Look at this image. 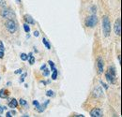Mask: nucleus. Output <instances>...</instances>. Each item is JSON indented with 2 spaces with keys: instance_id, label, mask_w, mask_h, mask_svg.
I'll return each mask as SVG.
<instances>
[{
  "instance_id": "nucleus-1",
  "label": "nucleus",
  "mask_w": 122,
  "mask_h": 117,
  "mask_svg": "<svg viewBox=\"0 0 122 117\" xmlns=\"http://www.w3.org/2000/svg\"><path fill=\"white\" fill-rule=\"evenodd\" d=\"M102 30L104 37H109L111 33V23L108 16H103L102 18Z\"/></svg>"
},
{
  "instance_id": "nucleus-2",
  "label": "nucleus",
  "mask_w": 122,
  "mask_h": 117,
  "mask_svg": "<svg viewBox=\"0 0 122 117\" xmlns=\"http://www.w3.org/2000/svg\"><path fill=\"white\" fill-rule=\"evenodd\" d=\"M105 78L108 81V83H116L117 76H116V69H115L114 67H109L108 68V70L105 73Z\"/></svg>"
},
{
  "instance_id": "nucleus-3",
  "label": "nucleus",
  "mask_w": 122,
  "mask_h": 117,
  "mask_svg": "<svg viewBox=\"0 0 122 117\" xmlns=\"http://www.w3.org/2000/svg\"><path fill=\"white\" fill-rule=\"evenodd\" d=\"M98 23V18L95 14H92L90 16H88L86 19V25L87 27H94Z\"/></svg>"
},
{
  "instance_id": "nucleus-4",
  "label": "nucleus",
  "mask_w": 122,
  "mask_h": 117,
  "mask_svg": "<svg viewBox=\"0 0 122 117\" xmlns=\"http://www.w3.org/2000/svg\"><path fill=\"white\" fill-rule=\"evenodd\" d=\"M6 28H7V30L10 33L13 34V33H15L16 30H17V24H16V23L12 19H9L6 22Z\"/></svg>"
},
{
  "instance_id": "nucleus-5",
  "label": "nucleus",
  "mask_w": 122,
  "mask_h": 117,
  "mask_svg": "<svg viewBox=\"0 0 122 117\" xmlns=\"http://www.w3.org/2000/svg\"><path fill=\"white\" fill-rule=\"evenodd\" d=\"M0 14H1V16L3 18H7V19H11V18H14L15 17L13 11L10 9H7L6 7L2 8V10L0 11Z\"/></svg>"
},
{
  "instance_id": "nucleus-6",
  "label": "nucleus",
  "mask_w": 122,
  "mask_h": 117,
  "mask_svg": "<svg viewBox=\"0 0 122 117\" xmlns=\"http://www.w3.org/2000/svg\"><path fill=\"white\" fill-rule=\"evenodd\" d=\"M114 30H115V33H116L117 36H120V35H121V20H120L119 18H118L117 20H116V22H115Z\"/></svg>"
},
{
  "instance_id": "nucleus-7",
  "label": "nucleus",
  "mask_w": 122,
  "mask_h": 117,
  "mask_svg": "<svg viewBox=\"0 0 122 117\" xmlns=\"http://www.w3.org/2000/svg\"><path fill=\"white\" fill-rule=\"evenodd\" d=\"M90 116L92 117H102L103 116V112L101 109L99 108H94L90 112Z\"/></svg>"
},
{
  "instance_id": "nucleus-8",
  "label": "nucleus",
  "mask_w": 122,
  "mask_h": 117,
  "mask_svg": "<svg viewBox=\"0 0 122 117\" xmlns=\"http://www.w3.org/2000/svg\"><path fill=\"white\" fill-rule=\"evenodd\" d=\"M97 66H98V72H99V74H102L103 72V60L102 57H98Z\"/></svg>"
},
{
  "instance_id": "nucleus-9",
  "label": "nucleus",
  "mask_w": 122,
  "mask_h": 117,
  "mask_svg": "<svg viewBox=\"0 0 122 117\" xmlns=\"http://www.w3.org/2000/svg\"><path fill=\"white\" fill-rule=\"evenodd\" d=\"M49 103H50V100H47V101H45V102L43 103V104H42L41 106L40 105L39 107H37V108H36V110H37V111H38L39 112H44L45 108L47 107V105H48Z\"/></svg>"
},
{
  "instance_id": "nucleus-10",
  "label": "nucleus",
  "mask_w": 122,
  "mask_h": 117,
  "mask_svg": "<svg viewBox=\"0 0 122 117\" xmlns=\"http://www.w3.org/2000/svg\"><path fill=\"white\" fill-rule=\"evenodd\" d=\"M102 88L101 87H97L95 90H94V96L96 97V98H101L102 96Z\"/></svg>"
},
{
  "instance_id": "nucleus-11",
  "label": "nucleus",
  "mask_w": 122,
  "mask_h": 117,
  "mask_svg": "<svg viewBox=\"0 0 122 117\" xmlns=\"http://www.w3.org/2000/svg\"><path fill=\"white\" fill-rule=\"evenodd\" d=\"M24 19H25V21L27 24H35V21L33 20V18L31 17L30 15H25Z\"/></svg>"
},
{
  "instance_id": "nucleus-12",
  "label": "nucleus",
  "mask_w": 122,
  "mask_h": 117,
  "mask_svg": "<svg viewBox=\"0 0 122 117\" xmlns=\"http://www.w3.org/2000/svg\"><path fill=\"white\" fill-rule=\"evenodd\" d=\"M9 106L10 107V108H17V106H18V102H17V100H16L15 98H12L10 103H9Z\"/></svg>"
},
{
  "instance_id": "nucleus-13",
  "label": "nucleus",
  "mask_w": 122,
  "mask_h": 117,
  "mask_svg": "<svg viewBox=\"0 0 122 117\" xmlns=\"http://www.w3.org/2000/svg\"><path fill=\"white\" fill-rule=\"evenodd\" d=\"M27 60L29 61V64L30 65H33L34 63H35V58H34V56L32 55V54H28V55H27Z\"/></svg>"
},
{
  "instance_id": "nucleus-14",
  "label": "nucleus",
  "mask_w": 122,
  "mask_h": 117,
  "mask_svg": "<svg viewBox=\"0 0 122 117\" xmlns=\"http://www.w3.org/2000/svg\"><path fill=\"white\" fill-rule=\"evenodd\" d=\"M7 97H8L7 92H6L4 89H1V90H0V98H7Z\"/></svg>"
},
{
  "instance_id": "nucleus-15",
  "label": "nucleus",
  "mask_w": 122,
  "mask_h": 117,
  "mask_svg": "<svg viewBox=\"0 0 122 117\" xmlns=\"http://www.w3.org/2000/svg\"><path fill=\"white\" fill-rule=\"evenodd\" d=\"M19 103H20V105H22V106H24V107H27V108H28V104H27V102H26L25 99H23V98H20V100H19Z\"/></svg>"
},
{
  "instance_id": "nucleus-16",
  "label": "nucleus",
  "mask_w": 122,
  "mask_h": 117,
  "mask_svg": "<svg viewBox=\"0 0 122 117\" xmlns=\"http://www.w3.org/2000/svg\"><path fill=\"white\" fill-rule=\"evenodd\" d=\"M42 42H43V44L46 46V48H47V49H49V50L51 49V45H50V43L48 42V40L46 39L45 38H44V39H42Z\"/></svg>"
},
{
  "instance_id": "nucleus-17",
  "label": "nucleus",
  "mask_w": 122,
  "mask_h": 117,
  "mask_svg": "<svg viewBox=\"0 0 122 117\" xmlns=\"http://www.w3.org/2000/svg\"><path fill=\"white\" fill-rule=\"evenodd\" d=\"M56 78H57V69H55V70H53L52 79H53V80H56Z\"/></svg>"
},
{
  "instance_id": "nucleus-18",
  "label": "nucleus",
  "mask_w": 122,
  "mask_h": 117,
  "mask_svg": "<svg viewBox=\"0 0 122 117\" xmlns=\"http://www.w3.org/2000/svg\"><path fill=\"white\" fill-rule=\"evenodd\" d=\"M24 29H25V31L26 33H29V31H30V27H29L28 24H24Z\"/></svg>"
},
{
  "instance_id": "nucleus-19",
  "label": "nucleus",
  "mask_w": 122,
  "mask_h": 117,
  "mask_svg": "<svg viewBox=\"0 0 122 117\" xmlns=\"http://www.w3.org/2000/svg\"><path fill=\"white\" fill-rule=\"evenodd\" d=\"M46 96H47V97L52 98V97H54V96H55V94H54V92H53L52 90H48V91H47V93H46Z\"/></svg>"
},
{
  "instance_id": "nucleus-20",
  "label": "nucleus",
  "mask_w": 122,
  "mask_h": 117,
  "mask_svg": "<svg viewBox=\"0 0 122 117\" xmlns=\"http://www.w3.org/2000/svg\"><path fill=\"white\" fill-rule=\"evenodd\" d=\"M49 65H50V67H51V70L53 71V70H55L56 68H55V64H54V62L53 61H51V60H49Z\"/></svg>"
},
{
  "instance_id": "nucleus-21",
  "label": "nucleus",
  "mask_w": 122,
  "mask_h": 117,
  "mask_svg": "<svg viewBox=\"0 0 122 117\" xmlns=\"http://www.w3.org/2000/svg\"><path fill=\"white\" fill-rule=\"evenodd\" d=\"M20 57H21V59H22L23 61H26V60H27V54H22L20 55Z\"/></svg>"
},
{
  "instance_id": "nucleus-22",
  "label": "nucleus",
  "mask_w": 122,
  "mask_h": 117,
  "mask_svg": "<svg viewBox=\"0 0 122 117\" xmlns=\"http://www.w3.org/2000/svg\"><path fill=\"white\" fill-rule=\"evenodd\" d=\"M27 76V74L26 73H24L22 76H21V79H20V83H23L24 81H25V77Z\"/></svg>"
},
{
  "instance_id": "nucleus-23",
  "label": "nucleus",
  "mask_w": 122,
  "mask_h": 117,
  "mask_svg": "<svg viewBox=\"0 0 122 117\" xmlns=\"http://www.w3.org/2000/svg\"><path fill=\"white\" fill-rule=\"evenodd\" d=\"M0 7L1 8L6 7V1L5 0H0Z\"/></svg>"
},
{
  "instance_id": "nucleus-24",
  "label": "nucleus",
  "mask_w": 122,
  "mask_h": 117,
  "mask_svg": "<svg viewBox=\"0 0 122 117\" xmlns=\"http://www.w3.org/2000/svg\"><path fill=\"white\" fill-rule=\"evenodd\" d=\"M0 51L1 52H4L5 51V48H4V45H3V42L0 40Z\"/></svg>"
},
{
  "instance_id": "nucleus-25",
  "label": "nucleus",
  "mask_w": 122,
  "mask_h": 117,
  "mask_svg": "<svg viewBox=\"0 0 122 117\" xmlns=\"http://www.w3.org/2000/svg\"><path fill=\"white\" fill-rule=\"evenodd\" d=\"M49 73H50V70H49V69L45 68V69L43 70V75H44V76H48V75H49Z\"/></svg>"
},
{
  "instance_id": "nucleus-26",
  "label": "nucleus",
  "mask_w": 122,
  "mask_h": 117,
  "mask_svg": "<svg viewBox=\"0 0 122 117\" xmlns=\"http://www.w3.org/2000/svg\"><path fill=\"white\" fill-rule=\"evenodd\" d=\"M33 105H34V106L37 108V107H39V106H40V103L38 102L37 100H34V101H33Z\"/></svg>"
},
{
  "instance_id": "nucleus-27",
  "label": "nucleus",
  "mask_w": 122,
  "mask_h": 117,
  "mask_svg": "<svg viewBox=\"0 0 122 117\" xmlns=\"http://www.w3.org/2000/svg\"><path fill=\"white\" fill-rule=\"evenodd\" d=\"M91 10H92V14H95V13H96V7L93 6L91 8Z\"/></svg>"
},
{
  "instance_id": "nucleus-28",
  "label": "nucleus",
  "mask_w": 122,
  "mask_h": 117,
  "mask_svg": "<svg viewBox=\"0 0 122 117\" xmlns=\"http://www.w3.org/2000/svg\"><path fill=\"white\" fill-rule=\"evenodd\" d=\"M39 35H40V33H39V31H35L34 32V36L37 38V37H39Z\"/></svg>"
},
{
  "instance_id": "nucleus-29",
  "label": "nucleus",
  "mask_w": 122,
  "mask_h": 117,
  "mask_svg": "<svg viewBox=\"0 0 122 117\" xmlns=\"http://www.w3.org/2000/svg\"><path fill=\"white\" fill-rule=\"evenodd\" d=\"M6 116H7V117H11V116H12V115H11V112H7V114H6Z\"/></svg>"
},
{
  "instance_id": "nucleus-30",
  "label": "nucleus",
  "mask_w": 122,
  "mask_h": 117,
  "mask_svg": "<svg viewBox=\"0 0 122 117\" xmlns=\"http://www.w3.org/2000/svg\"><path fill=\"white\" fill-rule=\"evenodd\" d=\"M19 73L20 74L22 73V69H18V70H16L15 71V74H19Z\"/></svg>"
},
{
  "instance_id": "nucleus-31",
  "label": "nucleus",
  "mask_w": 122,
  "mask_h": 117,
  "mask_svg": "<svg viewBox=\"0 0 122 117\" xmlns=\"http://www.w3.org/2000/svg\"><path fill=\"white\" fill-rule=\"evenodd\" d=\"M3 56H4V52L0 51V58H3Z\"/></svg>"
},
{
  "instance_id": "nucleus-32",
  "label": "nucleus",
  "mask_w": 122,
  "mask_h": 117,
  "mask_svg": "<svg viewBox=\"0 0 122 117\" xmlns=\"http://www.w3.org/2000/svg\"><path fill=\"white\" fill-rule=\"evenodd\" d=\"M102 83V82H101ZM102 84L103 85V87L105 88V89H108V86H107V84H105V83H102Z\"/></svg>"
},
{
  "instance_id": "nucleus-33",
  "label": "nucleus",
  "mask_w": 122,
  "mask_h": 117,
  "mask_svg": "<svg viewBox=\"0 0 122 117\" xmlns=\"http://www.w3.org/2000/svg\"><path fill=\"white\" fill-rule=\"evenodd\" d=\"M45 68H46V66H45V65H43V66H42V67L41 68V70H44Z\"/></svg>"
},
{
  "instance_id": "nucleus-34",
  "label": "nucleus",
  "mask_w": 122,
  "mask_h": 117,
  "mask_svg": "<svg viewBox=\"0 0 122 117\" xmlns=\"http://www.w3.org/2000/svg\"><path fill=\"white\" fill-rule=\"evenodd\" d=\"M3 110H4V107H1V106H0V113L3 112Z\"/></svg>"
},
{
  "instance_id": "nucleus-35",
  "label": "nucleus",
  "mask_w": 122,
  "mask_h": 117,
  "mask_svg": "<svg viewBox=\"0 0 122 117\" xmlns=\"http://www.w3.org/2000/svg\"><path fill=\"white\" fill-rule=\"evenodd\" d=\"M15 1L17 4H20V3H21V0H15Z\"/></svg>"
}]
</instances>
